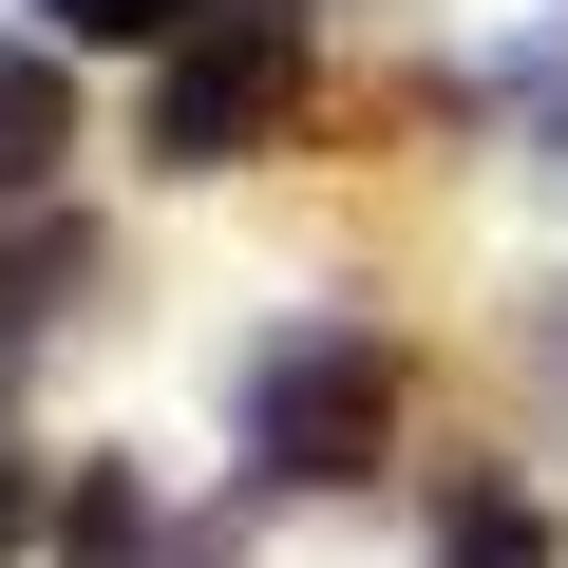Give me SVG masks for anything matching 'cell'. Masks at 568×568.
Here are the masks:
<instances>
[{"label":"cell","mask_w":568,"mask_h":568,"mask_svg":"<svg viewBox=\"0 0 568 568\" xmlns=\"http://www.w3.org/2000/svg\"><path fill=\"white\" fill-rule=\"evenodd\" d=\"M58 20H77V39H171L190 0H58Z\"/></svg>","instance_id":"obj_6"},{"label":"cell","mask_w":568,"mask_h":568,"mask_svg":"<svg viewBox=\"0 0 568 568\" xmlns=\"http://www.w3.org/2000/svg\"><path fill=\"white\" fill-rule=\"evenodd\" d=\"M455 568H549V511H511V493H455Z\"/></svg>","instance_id":"obj_5"},{"label":"cell","mask_w":568,"mask_h":568,"mask_svg":"<svg viewBox=\"0 0 568 568\" xmlns=\"http://www.w3.org/2000/svg\"><path fill=\"white\" fill-rule=\"evenodd\" d=\"M0 530H20V493H0Z\"/></svg>","instance_id":"obj_7"},{"label":"cell","mask_w":568,"mask_h":568,"mask_svg":"<svg viewBox=\"0 0 568 568\" xmlns=\"http://www.w3.org/2000/svg\"><path fill=\"white\" fill-rule=\"evenodd\" d=\"M77 284H95V246H58V227H39V246H0V342H20V323H58Z\"/></svg>","instance_id":"obj_4"},{"label":"cell","mask_w":568,"mask_h":568,"mask_svg":"<svg viewBox=\"0 0 568 568\" xmlns=\"http://www.w3.org/2000/svg\"><path fill=\"white\" fill-rule=\"evenodd\" d=\"M284 77H304V39H284V0H246L227 39H190V58L152 77V152H171V171L265 152V133H284Z\"/></svg>","instance_id":"obj_2"},{"label":"cell","mask_w":568,"mask_h":568,"mask_svg":"<svg viewBox=\"0 0 568 568\" xmlns=\"http://www.w3.org/2000/svg\"><path fill=\"white\" fill-rule=\"evenodd\" d=\"M58 152H77V77L39 39H0V190H58Z\"/></svg>","instance_id":"obj_3"},{"label":"cell","mask_w":568,"mask_h":568,"mask_svg":"<svg viewBox=\"0 0 568 568\" xmlns=\"http://www.w3.org/2000/svg\"><path fill=\"white\" fill-rule=\"evenodd\" d=\"M246 455H265L284 493H361V474L398 455V361H379V323H284V342L246 361Z\"/></svg>","instance_id":"obj_1"}]
</instances>
